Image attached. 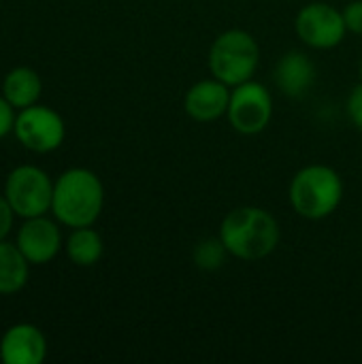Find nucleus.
<instances>
[{
    "instance_id": "8",
    "label": "nucleus",
    "mask_w": 362,
    "mask_h": 364,
    "mask_svg": "<svg viewBox=\"0 0 362 364\" xmlns=\"http://www.w3.org/2000/svg\"><path fill=\"white\" fill-rule=\"evenodd\" d=\"M13 132L26 149L34 154H49L64 143L66 126L58 111L43 105H32L19 109Z\"/></svg>"
},
{
    "instance_id": "21",
    "label": "nucleus",
    "mask_w": 362,
    "mask_h": 364,
    "mask_svg": "<svg viewBox=\"0 0 362 364\" xmlns=\"http://www.w3.org/2000/svg\"><path fill=\"white\" fill-rule=\"evenodd\" d=\"M358 77H361V81H362V58H361V64H358Z\"/></svg>"
},
{
    "instance_id": "9",
    "label": "nucleus",
    "mask_w": 362,
    "mask_h": 364,
    "mask_svg": "<svg viewBox=\"0 0 362 364\" xmlns=\"http://www.w3.org/2000/svg\"><path fill=\"white\" fill-rule=\"evenodd\" d=\"M230 85L224 81L209 77L201 79L188 87L183 96V111L190 119L198 124H209L226 115L230 102Z\"/></svg>"
},
{
    "instance_id": "20",
    "label": "nucleus",
    "mask_w": 362,
    "mask_h": 364,
    "mask_svg": "<svg viewBox=\"0 0 362 364\" xmlns=\"http://www.w3.org/2000/svg\"><path fill=\"white\" fill-rule=\"evenodd\" d=\"M13 218H15L13 207L9 205L6 196L0 194V241H4V237L11 232V228H13Z\"/></svg>"
},
{
    "instance_id": "4",
    "label": "nucleus",
    "mask_w": 362,
    "mask_h": 364,
    "mask_svg": "<svg viewBox=\"0 0 362 364\" xmlns=\"http://www.w3.org/2000/svg\"><path fill=\"white\" fill-rule=\"evenodd\" d=\"M211 77L235 87L254 79L260 64L258 41L241 28L224 30L215 36L207 55Z\"/></svg>"
},
{
    "instance_id": "11",
    "label": "nucleus",
    "mask_w": 362,
    "mask_h": 364,
    "mask_svg": "<svg viewBox=\"0 0 362 364\" xmlns=\"http://www.w3.org/2000/svg\"><path fill=\"white\" fill-rule=\"evenodd\" d=\"M47 356V339L34 324L11 326L0 341V360L4 364H41Z\"/></svg>"
},
{
    "instance_id": "15",
    "label": "nucleus",
    "mask_w": 362,
    "mask_h": 364,
    "mask_svg": "<svg viewBox=\"0 0 362 364\" xmlns=\"http://www.w3.org/2000/svg\"><path fill=\"white\" fill-rule=\"evenodd\" d=\"M105 252L102 237L92 226L73 228L70 237L66 239V256L77 267H94Z\"/></svg>"
},
{
    "instance_id": "19",
    "label": "nucleus",
    "mask_w": 362,
    "mask_h": 364,
    "mask_svg": "<svg viewBox=\"0 0 362 364\" xmlns=\"http://www.w3.org/2000/svg\"><path fill=\"white\" fill-rule=\"evenodd\" d=\"M15 107L4 98V96H0V139H4L9 132H13V128H15V111H13Z\"/></svg>"
},
{
    "instance_id": "2",
    "label": "nucleus",
    "mask_w": 362,
    "mask_h": 364,
    "mask_svg": "<svg viewBox=\"0 0 362 364\" xmlns=\"http://www.w3.org/2000/svg\"><path fill=\"white\" fill-rule=\"evenodd\" d=\"M105 207V186L90 168H68L53 183L51 211L68 228L92 226Z\"/></svg>"
},
{
    "instance_id": "7",
    "label": "nucleus",
    "mask_w": 362,
    "mask_h": 364,
    "mask_svg": "<svg viewBox=\"0 0 362 364\" xmlns=\"http://www.w3.org/2000/svg\"><path fill=\"white\" fill-rule=\"evenodd\" d=\"M297 36L312 49H335L344 43L348 28L344 11L329 2H309L305 4L294 19Z\"/></svg>"
},
{
    "instance_id": "6",
    "label": "nucleus",
    "mask_w": 362,
    "mask_h": 364,
    "mask_svg": "<svg viewBox=\"0 0 362 364\" xmlns=\"http://www.w3.org/2000/svg\"><path fill=\"white\" fill-rule=\"evenodd\" d=\"M233 130L245 136L260 134L273 117V94L260 81H245L230 90V102L226 111Z\"/></svg>"
},
{
    "instance_id": "5",
    "label": "nucleus",
    "mask_w": 362,
    "mask_h": 364,
    "mask_svg": "<svg viewBox=\"0 0 362 364\" xmlns=\"http://www.w3.org/2000/svg\"><path fill=\"white\" fill-rule=\"evenodd\" d=\"M4 196L13 207L15 215L23 220L38 218L51 211L53 181L43 168L23 164L9 173L4 181Z\"/></svg>"
},
{
    "instance_id": "10",
    "label": "nucleus",
    "mask_w": 362,
    "mask_h": 364,
    "mask_svg": "<svg viewBox=\"0 0 362 364\" xmlns=\"http://www.w3.org/2000/svg\"><path fill=\"white\" fill-rule=\"evenodd\" d=\"M17 247L30 264H47L62 247L60 228L45 215L28 218L17 232Z\"/></svg>"
},
{
    "instance_id": "18",
    "label": "nucleus",
    "mask_w": 362,
    "mask_h": 364,
    "mask_svg": "<svg viewBox=\"0 0 362 364\" xmlns=\"http://www.w3.org/2000/svg\"><path fill=\"white\" fill-rule=\"evenodd\" d=\"M348 117L362 132V81L348 96Z\"/></svg>"
},
{
    "instance_id": "12",
    "label": "nucleus",
    "mask_w": 362,
    "mask_h": 364,
    "mask_svg": "<svg viewBox=\"0 0 362 364\" xmlns=\"http://www.w3.org/2000/svg\"><path fill=\"white\" fill-rule=\"evenodd\" d=\"M316 75L318 70L314 60L305 51H297V49L286 51L273 68V81L277 90L288 98L305 96L314 87Z\"/></svg>"
},
{
    "instance_id": "13",
    "label": "nucleus",
    "mask_w": 362,
    "mask_h": 364,
    "mask_svg": "<svg viewBox=\"0 0 362 364\" xmlns=\"http://www.w3.org/2000/svg\"><path fill=\"white\" fill-rule=\"evenodd\" d=\"M41 90H43V81L38 73L28 66H17L9 70L2 81V96L15 109H26V107L36 105Z\"/></svg>"
},
{
    "instance_id": "17",
    "label": "nucleus",
    "mask_w": 362,
    "mask_h": 364,
    "mask_svg": "<svg viewBox=\"0 0 362 364\" xmlns=\"http://www.w3.org/2000/svg\"><path fill=\"white\" fill-rule=\"evenodd\" d=\"M344 19H346V28L352 34H362V0H352L346 9H344Z\"/></svg>"
},
{
    "instance_id": "1",
    "label": "nucleus",
    "mask_w": 362,
    "mask_h": 364,
    "mask_svg": "<svg viewBox=\"0 0 362 364\" xmlns=\"http://www.w3.org/2000/svg\"><path fill=\"white\" fill-rule=\"evenodd\" d=\"M218 237L233 258L256 262L277 250L282 230L273 213L262 207L245 205L224 215Z\"/></svg>"
},
{
    "instance_id": "14",
    "label": "nucleus",
    "mask_w": 362,
    "mask_h": 364,
    "mask_svg": "<svg viewBox=\"0 0 362 364\" xmlns=\"http://www.w3.org/2000/svg\"><path fill=\"white\" fill-rule=\"evenodd\" d=\"M28 264L17 243L0 241V294H15L28 284Z\"/></svg>"
},
{
    "instance_id": "16",
    "label": "nucleus",
    "mask_w": 362,
    "mask_h": 364,
    "mask_svg": "<svg viewBox=\"0 0 362 364\" xmlns=\"http://www.w3.org/2000/svg\"><path fill=\"white\" fill-rule=\"evenodd\" d=\"M228 256L230 254H228V250H226V245L222 243L220 237H209V239L198 241L194 252H192L194 264L201 271H218L220 267L226 264Z\"/></svg>"
},
{
    "instance_id": "3",
    "label": "nucleus",
    "mask_w": 362,
    "mask_h": 364,
    "mask_svg": "<svg viewBox=\"0 0 362 364\" xmlns=\"http://www.w3.org/2000/svg\"><path fill=\"white\" fill-rule=\"evenodd\" d=\"M344 192V179L333 166L307 164L292 177L288 188V200L297 215L318 222L339 209Z\"/></svg>"
}]
</instances>
